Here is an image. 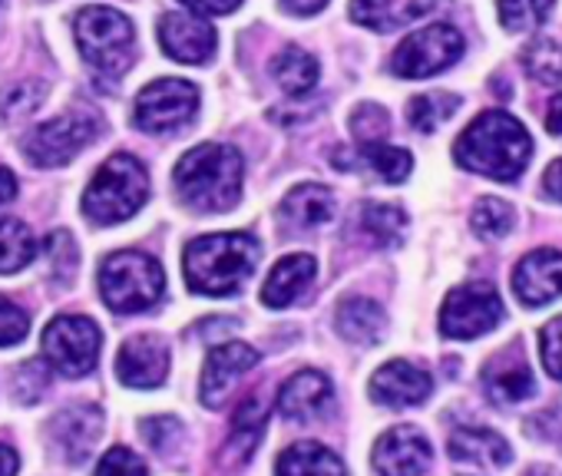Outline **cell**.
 I'll list each match as a JSON object with an SVG mask.
<instances>
[{"label": "cell", "instance_id": "6da1fadb", "mask_svg": "<svg viewBox=\"0 0 562 476\" xmlns=\"http://www.w3.org/2000/svg\"><path fill=\"white\" fill-rule=\"evenodd\" d=\"M529 156H533V140L526 127L503 109H487L483 116H477L454 146V159L464 169L500 182L519 179Z\"/></svg>", "mask_w": 562, "mask_h": 476}, {"label": "cell", "instance_id": "7a4b0ae2", "mask_svg": "<svg viewBox=\"0 0 562 476\" xmlns=\"http://www.w3.org/2000/svg\"><path fill=\"white\" fill-rule=\"evenodd\" d=\"M259 242L242 231L202 235L186 249V282L199 295L229 298L236 295L255 272Z\"/></svg>", "mask_w": 562, "mask_h": 476}, {"label": "cell", "instance_id": "3957f363", "mask_svg": "<svg viewBox=\"0 0 562 476\" xmlns=\"http://www.w3.org/2000/svg\"><path fill=\"white\" fill-rule=\"evenodd\" d=\"M242 156L225 143H202L189 150L172 179L179 199L195 212H225L242 199Z\"/></svg>", "mask_w": 562, "mask_h": 476}, {"label": "cell", "instance_id": "277c9868", "mask_svg": "<svg viewBox=\"0 0 562 476\" xmlns=\"http://www.w3.org/2000/svg\"><path fill=\"white\" fill-rule=\"evenodd\" d=\"M146 195H150V176L143 163L133 156H112L96 169L83 195V212L96 225H117L130 218L136 209H143Z\"/></svg>", "mask_w": 562, "mask_h": 476}, {"label": "cell", "instance_id": "5b68a950", "mask_svg": "<svg viewBox=\"0 0 562 476\" xmlns=\"http://www.w3.org/2000/svg\"><path fill=\"white\" fill-rule=\"evenodd\" d=\"M163 269L143 252H117L99 269V295L117 314H136L163 298Z\"/></svg>", "mask_w": 562, "mask_h": 476}, {"label": "cell", "instance_id": "8992f818", "mask_svg": "<svg viewBox=\"0 0 562 476\" xmlns=\"http://www.w3.org/2000/svg\"><path fill=\"white\" fill-rule=\"evenodd\" d=\"M133 24L120 11L86 8L76 14V47L103 76H120L133 63Z\"/></svg>", "mask_w": 562, "mask_h": 476}, {"label": "cell", "instance_id": "52a82bcc", "mask_svg": "<svg viewBox=\"0 0 562 476\" xmlns=\"http://www.w3.org/2000/svg\"><path fill=\"white\" fill-rule=\"evenodd\" d=\"M461 50H464V37L454 24H430L400 40L391 67L404 80H423L446 70L461 57Z\"/></svg>", "mask_w": 562, "mask_h": 476}, {"label": "cell", "instance_id": "ba28073f", "mask_svg": "<svg viewBox=\"0 0 562 476\" xmlns=\"http://www.w3.org/2000/svg\"><path fill=\"white\" fill-rule=\"evenodd\" d=\"M503 321V301L490 285H461L443 298L440 331L443 337L470 341L493 331Z\"/></svg>", "mask_w": 562, "mask_h": 476}, {"label": "cell", "instance_id": "9c48e42d", "mask_svg": "<svg viewBox=\"0 0 562 476\" xmlns=\"http://www.w3.org/2000/svg\"><path fill=\"white\" fill-rule=\"evenodd\" d=\"M199 109V90L189 80H156L136 99V127L146 133H176Z\"/></svg>", "mask_w": 562, "mask_h": 476}, {"label": "cell", "instance_id": "30bf717a", "mask_svg": "<svg viewBox=\"0 0 562 476\" xmlns=\"http://www.w3.org/2000/svg\"><path fill=\"white\" fill-rule=\"evenodd\" d=\"M44 354L60 374L83 378L99 357V328L89 318H53L44 331Z\"/></svg>", "mask_w": 562, "mask_h": 476}, {"label": "cell", "instance_id": "8fae6325", "mask_svg": "<svg viewBox=\"0 0 562 476\" xmlns=\"http://www.w3.org/2000/svg\"><path fill=\"white\" fill-rule=\"evenodd\" d=\"M96 116L89 112H67L57 116L50 123H44L40 130H34L24 143V153L37 163V166H63L70 163L80 150H86L96 140Z\"/></svg>", "mask_w": 562, "mask_h": 476}, {"label": "cell", "instance_id": "7c38bea8", "mask_svg": "<svg viewBox=\"0 0 562 476\" xmlns=\"http://www.w3.org/2000/svg\"><path fill=\"white\" fill-rule=\"evenodd\" d=\"M255 365H259V350L242 341H225V344L212 347L205 357V368H202V384H199L202 404L218 407Z\"/></svg>", "mask_w": 562, "mask_h": 476}, {"label": "cell", "instance_id": "4fadbf2b", "mask_svg": "<svg viewBox=\"0 0 562 476\" xmlns=\"http://www.w3.org/2000/svg\"><path fill=\"white\" fill-rule=\"evenodd\" d=\"M430 466V443L417 427H394L374 443V469L381 476H420Z\"/></svg>", "mask_w": 562, "mask_h": 476}, {"label": "cell", "instance_id": "5bb4252c", "mask_svg": "<svg viewBox=\"0 0 562 476\" xmlns=\"http://www.w3.org/2000/svg\"><path fill=\"white\" fill-rule=\"evenodd\" d=\"M513 291L523 305L539 308L562 295V252L536 249L513 272Z\"/></svg>", "mask_w": 562, "mask_h": 476}, {"label": "cell", "instance_id": "9a60e30c", "mask_svg": "<svg viewBox=\"0 0 562 476\" xmlns=\"http://www.w3.org/2000/svg\"><path fill=\"white\" fill-rule=\"evenodd\" d=\"M433 391V381L427 371H420L410 361H387L371 378V397L384 407H414L423 404Z\"/></svg>", "mask_w": 562, "mask_h": 476}, {"label": "cell", "instance_id": "2e32d148", "mask_svg": "<svg viewBox=\"0 0 562 476\" xmlns=\"http://www.w3.org/2000/svg\"><path fill=\"white\" fill-rule=\"evenodd\" d=\"M331 397H334V388H331L327 374L298 371L278 391V414L285 420L308 424V420H318L331 407Z\"/></svg>", "mask_w": 562, "mask_h": 476}, {"label": "cell", "instance_id": "e0dca14e", "mask_svg": "<svg viewBox=\"0 0 562 476\" xmlns=\"http://www.w3.org/2000/svg\"><path fill=\"white\" fill-rule=\"evenodd\" d=\"M163 50L179 63H205L215 53V31L192 14H166L159 24Z\"/></svg>", "mask_w": 562, "mask_h": 476}, {"label": "cell", "instance_id": "ac0fdd59", "mask_svg": "<svg viewBox=\"0 0 562 476\" xmlns=\"http://www.w3.org/2000/svg\"><path fill=\"white\" fill-rule=\"evenodd\" d=\"M169 371V350L156 337H133L117 354V374L127 388H159Z\"/></svg>", "mask_w": 562, "mask_h": 476}, {"label": "cell", "instance_id": "d6986e66", "mask_svg": "<svg viewBox=\"0 0 562 476\" xmlns=\"http://www.w3.org/2000/svg\"><path fill=\"white\" fill-rule=\"evenodd\" d=\"M103 430V414L96 407H73L53 420V440L70 463H83Z\"/></svg>", "mask_w": 562, "mask_h": 476}, {"label": "cell", "instance_id": "ffe728a7", "mask_svg": "<svg viewBox=\"0 0 562 476\" xmlns=\"http://www.w3.org/2000/svg\"><path fill=\"white\" fill-rule=\"evenodd\" d=\"M318 275V265L311 255H285L262 285V301L268 308H288Z\"/></svg>", "mask_w": 562, "mask_h": 476}, {"label": "cell", "instance_id": "44dd1931", "mask_svg": "<svg viewBox=\"0 0 562 476\" xmlns=\"http://www.w3.org/2000/svg\"><path fill=\"white\" fill-rule=\"evenodd\" d=\"M450 456L461 463H480V466H506L510 463V443L487 427H461L450 437Z\"/></svg>", "mask_w": 562, "mask_h": 476}, {"label": "cell", "instance_id": "7402d4cb", "mask_svg": "<svg viewBox=\"0 0 562 476\" xmlns=\"http://www.w3.org/2000/svg\"><path fill=\"white\" fill-rule=\"evenodd\" d=\"M387 318L371 298H348L337 305V334L351 344H374L384 337Z\"/></svg>", "mask_w": 562, "mask_h": 476}, {"label": "cell", "instance_id": "603a6c76", "mask_svg": "<svg viewBox=\"0 0 562 476\" xmlns=\"http://www.w3.org/2000/svg\"><path fill=\"white\" fill-rule=\"evenodd\" d=\"M282 218L295 228H318L331 218L334 212V195L324 186L314 182H301L295 186L285 199H282Z\"/></svg>", "mask_w": 562, "mask_h": 476}, {"label": "cell", "instance_id": "cb8c5ba5", "mask_svg": "<svg viewBox=\"0 0 562 476\" xmlns=\"http://www.w3.org/2000/svg\"><path fill=\"white\" fill-rule=\"evenodd\" d=\"M275 476H345V463L321 443H295L278 456Z\"/></svg>", "mask_w": 562, "mask_h": 476}, {"label": "cell", "instance_id": "d4e9b609", "mask_svg": "<svg viewBox=\"0 0 562 476\" xmlns=\"http://www.w3.org/2000/svg\"><path fill=\"white\" fill-rule=\"evenodd\" d=\"M483 388L487 394L497 401V404H519L526 397H533L536 391V381H533V371L519 361H497L483 371Z\"/></svg>", "mask_w": 562, "mask_h": 476}, {"label": "cell", "instance_id": "484cf974", "mask_svg": "<svg viewBox=\"0 0 562 476\" xmlns=\"http://www.w3.org/2000/svg\"><path fill=\"white\" fill-rule=\"evenodd\" d=\"M318 73H321V67H318V60L311 57V53H304V50H282L275 60H272V76L278 80V86L285 90V93H291V96H304V93H311L314 90V83H318Z\"/></svg>", "mask_w": 562, "mask_h": 476}, {"label": "cell", "instance_id": "4316f807", "mask_svg": "<svg viewBox=\"0 0 562 476\" xmlns=\"http://www.w3.org/2000/svg\"><path fill=\"white\" fill-rule=\"evenodd\" d=\"M265 424H268V404L252 394L242 401V407L236 410V420H232V440H229V450H236V456L249 460L252 450L259 447L262 433H265Z\"/></svg>", "mask_w": 562, "mask_h": 476}, {"label": "cell", "instance_id": "83f0119b", "mask_svg": "<svg viewBox=\"0 0 562 476\" xmlns=\"http://www.w3.org/2000/svg\"><path fill=\"white\" fill-rule=\"evenodd\" d=\"M37 255V242L24 222L0 218V275L24 269Z\"/></svg>", "mask_w": 562, "mask_h": 476}, {"label": "cell", "instance_id": "f1b7e54d", "mask_svg": "<svg viewBox=\"0 0 562 476\" xmlns=\"http://www.w3.org/2000/svg\"><path fill=\"white\" fill-rule=\"evenodd\" d=\"M361 228L374 246H397L404 228H407V215L397 205L364 202L361 205Z\"/></svg>", "mask_w": 562, "mask_h": 476}, {"label": "cell", "instance_id": "f546056e", "mask_svg": "<svg viewBox=\"0 0 562 476\" xmlns=\"http://www.w3.org/2000/svg\"><path fill=\"white\" fill-rule=\"evenodd\" d=\"M457 106H461V99L454 93H440V90L437 93H420V96L410 99L407 119H410V127L417 133H433L437 127H443L446 119L457 112Z\"/></svg>", "mask_w": 562, "mask_h": 476}, {"label": "cell", "instance_id": "4dcf8cb0", "mask_svg": "<svg viewBox=\"0 0 562 476\" xmlns=\"http://www.w3.org/2000/svg\"><path fill=\"white\" fill-rule=\"evenodd\" d=\"M361 163L384 182H404L410 176V153L407 150H397V146H387V143H368L361 146Z\"/></svg>", "mask_w": 562, "mask_h": 476}, {"label": "cell", "instance_id": "1f68e13d", "mask_svg": "<svg viewBox=\"0 0 562 476\" xmlns=\"http://www.w3.org/2000/svg\"><path fill=\"white\" fill-rule=\"evenodd\" d=\"M523 67L533 80L539 83H555L562 80V44L552 37H539L536 44L526 47Z\"/></svg>", "mask_w": 562, "mask_h": 476}, {"label": "cell", "instance_id": "d6a6232c", "mask_svg": "<svg viewBox=\"0 0 562 476\" xmlns=\"http://www.w3.org/2000/svg\"><path fill=\"white\" fill-rule=\"evenodd\" d=\"M351 21L374 31H391L397 24H407V17L394 8V0H351Z\"/></svg>", "mask_w": 562, "mask_h": 476}, {"label": "cell", "instance_id": "836d02e7", "mask_svg": "<svg viewBox=\"0 0 562 476\" xmlns=\"http://www.w3.org/2000/svg\"><path fill=\"white\" fill-rule=\"evenodd\" d=\"M513 228V209L503 199H480L474 209V231L480 238H503Z\"/></svg>", "mask_w": 562, "mask_h": 476}, {"label": "cell", "instance_id": "e575fe53", "mask_svg": "<svg viewBox=\"0 0 562 476\" xmlns=\"http://www.w3.org/2000/svg\"><path fill=\"white\" fill-rule=\"evenodd\" d=\"M552 0H500V21L510 31H533L549 14Z\"/></svg>", "mask_w": 562, "mask_h": 476}, {"label": "cell", "instance_id": "d590c367", "mask_svg": "<svg viewBox=\"0 0 562 476\" xmlns=\"http://www.w3.org/2000/svg\"><path fill=\"white\" fill-rule=\"evenodd\" d=\"M40 96H44V86L40 83L8 86L4 93H0V119H4V123H14V119L31 116L40 106Z\"/></svg>", "mask_w": 562, "mask_h": 476}, {"label": "cell", "instance_id": "8d00e7d4", "mask_svg": "<svg viewBox=\"0 0 562 476\" xmlns=\"http://www.w3.org/2000/svg\"><path fill=\"white\" fill-rule=\"evenodd\" d=\"M387 127H391V119H387L384 106H378V103H361L351 116V130L364 146L381 143L387 136Z\"/></svg>", "mask_w": 562, "mask_h": 476}, {"label": "cell", "instance_id": "74e56055", "mask_svg": "<svg viewBox=\"0 0 562 476\" xmlns=\"http://www.w3.org/2000/svg\"><path fill=\"white\" fill-rule=\"evenodd\" d=\"M539 357H542V368L555 381H562V318H552L539 331Z\"/></svg>", "mask_w": 562, "mask_h": 476}, {"label": "cell", "instance_id": "f35d334b", "mask_svg": "<svg viewBox=\"0 0 562 476\" xmlns=\"http://www.w3.org/2000/svg\"><path fill=\"white\" fill-rule=\"evenodd\" d=\"M96 476H146V463L133 450H127V447H112L99 460Z\"/></svg>", "mask_w": 562, "mask_h": 476}, {"label": "cell", "instance_id": "ab89813d", "mask_svg": "<svg viewBox=\"0 0 562 476\" xmlns=\"http://www.w3.org/2000/svg\"><path fill=\"white\" fill-rule=\"evenodd\" d=\"M27 328H31V321H27L24 308H17L11 298L0 295V347L24 341Z\"/></svg>", "mask_w": 562, "mask_h": 476}, {"label": "cell", "instance_id": "60d3db41", "mask_svg": "<svg viewBox=\"0 0 562 476\" xmlns=\"http://www.w3.org/2000/svg\"><path fill=\"white\" fill-rule=\"evenodd\" d=\"M143 437H146V443H150V447H156L159 453H169V450L179 443L182 427H179V420H176V417H153V420H146V424H143Z\"/></svg>", "mask_w": 562, "mask_h": 476}, {"label": "cell", "instance_id": "b9f144b4", "mask_svg": "<svg viewBox=\"0 0 562 476\" xmlns=\"http://www.w3.org/2000/svg\"><path fill=\"white\" fill-rule=\"evenodd\" d=\"M50 265L57 272V278H70L73 269H76V246H73V238L57 231L50 238Z\"/></svg>", "mask_w": 562, "mask_h": 476}, {"label": "cell", "instance_id": "7bdbcfd3", "mask_svg": "<svg viewBox=\"0 0 562 476\" xmlns=\"http://www.w3.org/2000/svg\"><path fill=\"white\" fill-rule=\"evenodd\" d=\"M27 384H31V397H27V404H31V401H37V397H40V391L47 388V374H44V365H40V361H27V365L21 368L17 381H14L17 394H24V391H27Z\"/></svg>", "mask_w": 562, "mask_h": 476}, {"label": "cell", "instance_id": "ee69618b", "mask_svg": "<svg viewBox=\"0 0 562 476\" xmlns=\"http://www.w3.org/2000/svg\"><path fill=\"white\" fill-rule=\"evenodd\" d=\"M182 4L195 14H232L242 0H182Z\"/></svg>", "mask_w": 562, "mask_h": 476}, {"label": "cell", "instance_id": "f6af8a7d", "mask_svg": "<svg viewBox=\"0 0 562 476\" xmlns=\"http://www.w3.org/2000/svg\"><path fill=\"white\" fill-rule=\"evenodd\" d=\"M324 4H327V0H282V11H285V14H295V17H311V14H318Z\"/></svg>", "mask_w": 562, "mask_h": 476}, {"label": "cell", "instance_id": "bcb514c9", "mask_svg": "<svg viewBox=\"0 0 562 476\" xmlns=\"http://www.w3.org/2000/svg\"><path fill=\"white\" fill-rule=\"evenodd\" d=\"M542 186H546V195H549V199L562 202V159H555V163L546 169V176H542Z\"/></svg>", "mask_w": 562, "mask_h": 476}, {"label": "cell", "instance_id": "7dc6e473", "mask_svg": "<svg viewBox=\"0 0 562 476\" xmlns=\"http://www.w3.org/2000/svg\"><path fill=\"white\" fill-rule=\"evenodd\" d=\"M546 127H549V133H552V136H562V93H559V96L552 99V106H549Z\"/></svg>", "mask_w": 562, "mask_h": 476}, {"label": "cell", "instance_id": "c3c4849f", "mask_svg": "<svg viewBox=\"0 0 562 476\" xmlns=\"http://www.w3.org/2000/svg\"><path fill=\"white\" fill-rule=\"evenodd\" d=\"M14 192H17V179H14V172H11V169H0V205L11 202V199H14Z\"/></svg>", "mask_w": 562, "mask_h": 476}, {"label": "cell", "instance_id": "681fc988", "mask_svg": "<svg viewBox=\"0 0 562 476\" xmlns=\"http://www.w3.org/2000/svg\"><path fill=\"white\" fill-rule=\"evenodd\" d=\"M14 473H17V453L0 443V476H14Z\"/></svg>", "mask_w": 562, "mask_h": 476}, {"label": "cell", "instance_id": "f907efd6", "mask_svg": "<svg viewBox=\"0 0 562 476\" xmlns=\"http://www.w3.org/2000/svg\"><path fill=\"white\" fill-rule=\"evenodd\" d=\"M526 476H559V473L549 466H533V469H526Z\"/></svg>", "mask_w": 562, "mask_h": 476}]
</instances>
